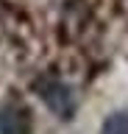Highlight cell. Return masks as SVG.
<instances>
[{"label":"cell","instance_id":"cell-3","mask_svg":"<svg viewBox=\"0 0 128 134\" xmlns=\"http://www.w3.org/2000/svg\"><path fill=\"white\" fill-rule=\"evenodd\" d=\"M100 134H128V112H114L103 120Z\"/></svg>","mask_w":128,"mask_h":134},{"label":"cell","instance_id":"cell-2","mask_svg":"<svg viewBox=\"0 0 128 134\" xmlns=\"http://www.w3.org/2000/svg\"><path fill=\"white\" fill-rule=\"evenodd\" d=\"M34 120L31 109L17 98H6L0 103V134H31Z\"/></svg>","mask_w":128,"mask_h":134},{"label":"cell","instance_id":"cell-1","mask_svg":"<svg viewBox=\"0 0 128 134\" xmlns=\"http://www.w3.org/2000/svg\"><path fill=\"white\" fill-rule=\"evenodd\" d=\"M34 87H36V92H39V98L45 100V106L50 109L56 117L70 120V117L75 115V106H78L75 90H72L67 81H61V78H39Z\"/></svg>","mask_w":128,"mask_h":134}]
</instances>
